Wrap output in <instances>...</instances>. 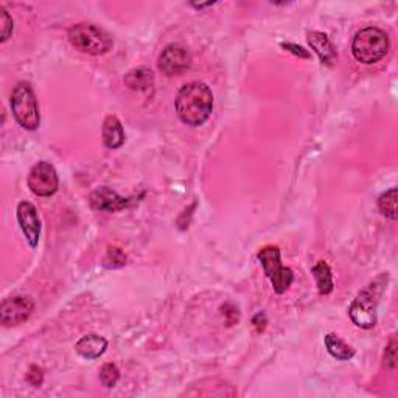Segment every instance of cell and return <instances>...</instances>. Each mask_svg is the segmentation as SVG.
I'll return each instance as SVG.
<instances>
[{"instance_id":"1","label":"cell","mask_w":398,"mask_h":398,"mask_svg":"<svg viewBox=\"0 0 398 398\" xmlns=\"http://www.w3.org/2000/svg\"><path fill=\"white\" fill-rule=\"evenodd\" d=\"M213 111V94L204 83H188L176 97L178 117L188 127L204 125Z\"/></svg>"},{"instance_id":"2","label":"cell","mask_w":398,"mask_h":398,"mask_svg":"<svg viewBox=\"0 0 398 398\" xmlns=\"http://www.w3.org/2000/svg\"><path fill=\"white\" fill-rule=\"evenodd\" d=\"M386 282L388 274L380 276L353 299L350 308H348V314H350L352 322L356 327L362 328V330H370V328L376 325V320H378L376 310H378L380 297Z\"/></svg>"},{"instance_id":"3","label":"cell","mask_w":398,"mask_h":398,"mask_svg":"<svg viewBox=\"0 0 398 398\" xmlns=\"http://www.w3.org/2000/svg\"><path fill=\"white\" fill-rule=\"evenodd\" d=\"M389 52V36L378 27H366L355 34L352 53L361 64H376Z\"/></svg>"},{"instance_id":"4","label":"cell","mask_w":398,"mask_h":398,"mask_svg":"<svg viewBox=\"0 0 398 398\" xmlns=\"http://www.w3.org/2000/svg\"><path fill=\"white\" fill-rule=\"evenodd\" d=\"M67 38L76 50L87 55H94V57L108 53L114 44L113 38H111L108 31H104L100 27L94 24L86 22L71 27L67 33Z\"/></svg>"},{"instance_id":"5","label":"cell","mask_w":398,"mask_h":398,"mask_svg":"<svg viewBox=\"0 0 398 398\" xmlns=\"http://www.w3.org/2000/svg\"><path fill=\"white\" fill-rule=\"evenodd\" d=\"M11 111L17 123L24 129L34 131L39 128L41 115L38 108V100L29 83L20 81L13 89L11 94Z\"/></svg>"},{"instance_id":"6","label":"cell","mask_w":398,"mask_h":398,"mask_svg":"<svg viewBox=\"0 0 398 398\" xmlns=\"http://www.w3.org/2000/svg\"><path fill=\"white\" fill-rule=\"evenodd\" d=\"M258 260H260L264 274L269 278L272 288L277 294H285L290 290V286L294 282V274L290 268L282 264L280 249L277 246H264L257 254Z\"/></svg>"},{"instance_id":"7","label":"cell","mask_w":398,"mask_h":398,"mask_svg":"<svg viewBox=\"0 0 398 398\" xmlns=\"http://www.w3.org/2000/svg\"><path fill=\"white\" fill-rule=\"evenodd\" d=\"M58 173L52 164L41 160L33 166L29 174V188L36 197H52L58 192Z\"/></svg>"},{"instance_id":"8","label":"cell","mask_w":398,"mask_h":398,"mask_svg":"<svg viewBox=\"0 0 398 398\" xmlns=\"http://www.w3.org/2000/svg\"><path fill=\"white\" fill-rule=\"evenodd\" d=\"M159 71L165 76H179L185 73L192 66V55L185 47L170 44L164 48L157 61Z\"/></svg>"},{"instance_id":"9","label":"cell","mask_w":398,"mask_h":398,"mask_svg":"<svg viewBox=\"0 0 398 398\" xmlns=\"http://www.w3.org/2000/svg\"><path fill=\"white\" fill-rule=\"evenodd\" d=\"M34 311L33 300L24 296L5 299L0 305V322L5 327H16L25 322Z\"/></svg>"},{"instance_id":"10","label":"cell","mask_w":398,"mask_h":398,"mask_svg":"<svg viewBox=\"0 0 398 398\" xmlns=\"http://www.w3.org/2000/svg\"><path fill=\"white\" fill-rule=\"evenodd\" d=\"M90 207L99 212H120L123 208H128L132 202V198L120 197L115 190L109 187H100L90 193L89 197Z\"/></svg>"},{"instance_id":"11","label":"cell","mask_w":398,"mask_h":398,"mask_svg":"<svg viewBox=\"0 0 398 398\" xmlns=\"http://www.w3.org/2000/svg\"><path fill=\"white\" fill-rule=\"evenodd\" d=\"M16 216H17V222H19L20 229H22L27 241H29L31 248H36L39 243V236H41V221H39L36 207H34L29 201L19 202Z\"/></svg>"},{"instance_id":"12","label":"cell","mask_w":398,"mask_h":398,"mask_svg":"<svg viewBox=\"0 0 398 398\" xmlns=\"http://www.w3.org/2000/svg\"><path fill=\"white\" fill-rule=\"evenodd\" d=\"M306 39H308L310 47L318 55L319 59L327 66H333V62L338 58V52L327 34L320 31H308L306 33Z\"/></svg>"},{"instance_id":"13","label":"cell","mask_w":398,"mask_h":398,"mask_svg":"<svg viewBox=\"0 0 398 398\" xmlns=\"http://www.w3.org/2000/svg\"><path fill=\"white\" fill-rule=\"evenodd\" d=\"M108 341L100 334H86L75 344V350L85 360H97L106 352Z\"/></svg>"},{"instance_id":"14","label":"cell","mask_w":398,"mask_h":398,"mask_svg":"<svg viewBox=\"0 0 398 398\" xmlns=\"http://www.w3.org/2000/svg\"><path fill=\"white\" fill-rule=\"evenodd\" d=\"M103 143L111 150H117L125 143V129L115 115H108L103 123Z\"/></svg>"},{"instance_id":"15","label":"cell","mask_w":398,"mask_h":398,"mask_svg":"<svg viewBox=\"0 0 398 398\" xmlns=\"http://www.w3.org/2000/svg\"><path fill=\"white\" fill-rule=\"evenodd\" d=\"M125 85L137 92H148L155 86V75L146 67H138L125 75Z\"/></svg>"},{"instance_id":"16","label":"cell","mask_w":398,"mask_h":398,"mask_svg":"<svg viewBox=\"0 0 398 398\" xmlns=\"http://www.w3.org/2000/svg\"><path fill=\"white\" fill-rule=\"evenodd\" d=\"M325 347L333 358L339 361H348L355 356V348L342 341L336 333H328L325 336Z\"/></svg>"},{"instance_id":"17","label":"cell","mask_w":398,"mask_h":398,"mask_svg":"<svg viewBox=\"0 0 398 398\" xmlns=\"http://www.w3.org/2000/svg\"><path fill=\"white\" fill-rule=\"evenodd\" d=\"M311 272L314 278H316V285H318V291L320 294H330L333 291V274L332 269L328 266V263L325 262H318L314 266L311 268Z\"/></svg>"},{"instance_id":"18","label":"cell","mask_w":398,"mask_h":398,"mask_svg":"<svg viewBox=\"0 0 398 398\" xmlns=\"http://www.w3.org/2000/svg\"><path fill=\"white\" fill-rule=\"evenodd\" d=\"M397 202H398V190L394 187V188H390V190L384 192L381 197L378 198L380 212L384 216H388V218L395 221L398 218V206H397Z\"/></svg>"},{"instance_id":"19","label":"cell","mask_w":398,"mask_h":398,"mask_svg":"<svg viewBox=\"0 0 398 398\" xmlns=\"http://www.w3.org/2000/svg\"><path fill=\"white\" fill-rule=\"evenodd\" d=\"M125 263H127V255L123 250L120 248H109L103 260V266L108 269H117L125 266Z\"/></svg>"},{"instance_id":"20","label":"cell","mask_w":398,"mask_h":398,"mask_svg":"<svg viewBox=\"0 0 398 398\" xmlns=\"http://www.w3.org/2000/svg\"><path fill=\"white\" fill-rule=\"evenodd\" d=\"M118 378H120V370L113 362H108V364H104L100 369V381L104 388H114Z\"/></svg>"},{"instance_id":"21","label":"cell","mask_w":398,"mask_h":398,"mask_svg":"<svg viewBox=\"0 0 398 398\" xmlns=\"http://www.w3.org/2000/svg\"><path fill=\"white\" fill-rule=\"evenodd\" d=\"M383 364L388 369L397 367V339L395 336L390 338L389 344L386 346V350H384V356H383Z\"/></svg>"},{"instance_id":"22","label":"cell","mask_w":398,"mask_h":398,"mask_svg":"<svg viewBox=\"0 0 398 398\" xmlns=\"http://www.w3.org/2000/svg\"><path fill=\"white\" fill-rule=\"evenodd\" d=\"M0 25H2V43L8 41L13 33V19L8 15V11L5 10V6H0Z\"/></svg>"},{"instance_id":"23","label":"cell","mask_w":398,"mask_h":398,"mask_svg":"<svg viewBox=\"0 0 398 398\" xmlns=\"http://www.w3.org/2000/svg\"><path fill=\"white\" fill-rule=\"evenodd\" d=\"M222 314H225L227 325H234L239 322V319H240L239 308H235L234 305H226L225 308H222Z\"/></svg>"},{"instance_id":"24","label":"cell","mask_w":398,"mask_h":398,"mask_svg":"<svg viewBox=\"0 0 398 398\" xmlns=\"http://www.w3.org/2000/svg\"><path fill=\"white\" fill-rule=\"evenodd\" d=\"M282 47L285 48V50H288L291 52L292 55H296V57L299 58H304V59H308L310 58V53L305 50L304 47H300L297 44H291V43H282Z\"/></svg>"},{"instance_id":"25","label":"cell","mask_w":398,"mask_h":398,"mask_svg":"<svg viewBox=\"0 0 398 398\" xmlns=\"http://www.w3.org/2000/svg\"><path fill=\"white\" fill-rule=\"evenodd\" d=\"M27 380H29L33 386H41V383H43V372H41V369L36 367V366H33L30 369V372L29 375H27Z\"/></svg>"},{"instance_id":"26","label":"cell","mask_w":398,"mask_h":398,"mask_svg":"<svg viewBox=\"0 0 398 398\" xmlns=\"http://www.w3.org/2000/svg\"><path fill=\"white\" fill-rule=\"evenodd\" d=\"M253 324H254V327H255V330L258 332V333H262V332H264V328H266V324H268V319H266V314L264 313H258L257 316L254 318V320H253Z\"/></svg>"},{"instance_id":"27","label":"cell","mask_w":398,"mask_h":398,"mask_svg":"<svg viewBox=\"0 0 398 398\" xmlns=\"http://www.w3.org/2000/svg\"><path fill=\"white\" fill-rule=\"evenodd\" d=\"M215 5V2H208V3H192V6H194L197 10H202V8H207V6H212Z\"/></svg>"}]
</instances>
